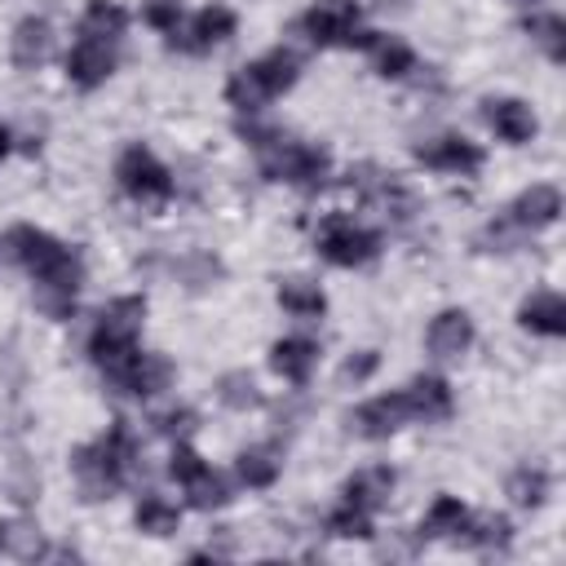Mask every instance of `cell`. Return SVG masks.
<instances>
[{
    "mask_svg": "<svg viewBox=\"0 0 566 566\" xmlns=\"http://www.w3.org/2000/svg\"><path fill=\"white\" fill-rule=\"evenodd\" d=\"M133 464H137V442H133L124 420H115L97 442L71 451V469H75L84 500H111L128 482Z\"/></svg>",
    "mask_w": 566,
    "mask_h": 566,
    "instance_id": "1",
    "label": "cell"
},
{
    "mask_svg": "<svg viewBox=\"0 0 566 566\" xmlns=\"http://www.w3.org/2000/svg\"><path fill=\"white\" fill-rule=\"evenodd\" d=\"M142 318H146V301L142 296H119L111 301L102 314H97V327L88 336V358L106 371L115 363H124L133 349H137V332H142Z\"/></svg>",
    "mask_w": 566,
    "mask_h": 566,
    "instance_id": "2",
    "label": "cell"
},
{
    "mask_svg": "<svg viewBox=\"0 0 566 566\" xmlns=\"http://www.w3.org/2000/svg\"><path fill=\"white\" fill-rule=\"evenodd\" d=\"M256 155H261V168H265L270 181H292V186H301V190H318L323 177H327V168H332V159H327L323 146L287 142V137L270 142V146L256 150Z\"/></svg>",
    "mask_w": 566,
    "mask_h": 566,
    "instance_id": "3",
    "label": "cell"
},
{
    "mask_svg": "<svg viewBox=\"0 0 566 566\" xmlns=\"http://www.w3.org/2000/svg\"><path fill=\"white\" fill-rule=\"evenodd\" d=\"M115 177H119V190L137 203H164L172 195V177L168 168L146 150V146H124L119 164H115Z\"/></svg>",
    "mask_w": 566,
    "mask_h": 566,
    "instance_id": "4",
    "label": "cell"
},
{
    "mask_svg": "<svg viewBox=\"0 0 566 566\" xmlns=\"http://www.w3.org/2000/svg\"><path fill=\"white\" fill-rule=\"evenodd\" d=\"M318 252H323V261L354 270V265H367V261L380 252V239H376V230L354 226L349 217L336 212V217H327L323 230H318Z\"/></svg>",
    "mask_w": 566,
    "mask_h": 566,
    "instance_id": "5",
    "label": "cell"
},
{
    "mask_svg": "<svg viewBox=\"0 0 566 566\" xmlns=\"http://www.w3.org/2000/svg\"><path fill=\"white\" fill-rule=\"evenodd\" d=\"M80 283H84V261L75 252H66L57 265L35 274V305H40V314L44 318H71Z\"/></svg>",
    "mask_w": 566,
    "mask_h": 566,
    "instance_id": "6",
    "label": "cell"
},
{
    "mask_svg": "<svg viewBox=\"0 0 566 566\" xmlns=\"http://www.w3.org/2000/svg\"><path fill=\"white\" fill-rule=\"evenodd\" d=\"M106 380H111L119 394L150 398V394L168 389V380H172V363H168L164 354H142V349H133L124 363L106 367Z\"/></svg>",
    "mask_w": 566,
    "mask_h": 566,
    "instance_id": "7",
    "label": "cell"
},
{
    "mask_svg": "<svg viewBox=\"0 0 566 566\" xmlns=\"http://www.w3.org/2000/svg\"><path fill=\"white\" fill-rule=\"evenodd\" d=\"M407 420H411V402H407V389H398V394H380V398L363 402V407L349 416V429H354L358 438L380 442V438L398 433Z\"/></svg>",
    "mask_w": 566,
    "mask_h": 566,
    "instance_id": "8",
    "label": "cell"
},
{
    "mask_svg": "<svg viewBox=\"0 0 566 566\" xmlns=\"http://www.w3.org/2000/svg\"><path fill=\"white\" fill-rule=\"evenodd\" d=\"M301 31L314 44H349L358 31V4L354 0H314L310 13L301 18Z\"/></svg>",
    "mask_w": 566,
    "mask_h": 566,
    "instance_id": "9",
    "label": "cell"
},
{
    "mask_svg": "<svg viewBox=\"0 0 566 566\" xmlns=\"http://www.w3.org/2000/svg\"><path fill=\"white\" fill-rule=\"evenodd\" d=\"M234 27H239V18H234L226 4H208V9H199V13H195L190 31H186V35H181V31H172V35H168V44H172V49H186V53H208V49L226 44V40L234 35Z\"/></svg>",
    "mask_w": 566,
    "mask_h": 566,
    "instance_id": "10",
    "label": "cell"
},
{
    "mask_svg": "<svg viewBox=\"0 0 566 566\" xmlns=\"http://www.w3.org/2000/svg\"><path fill=\"white\" fill-rule=\"evenodd\" d=\"M111 71H115V44H106V40L84 35V40L66 53V80H71L75 88H97V84L111 80Z\"/></svg>",
    "mask_w": 566,
    "mask_h": 566,
    "instance_id": "11",
    "label": "cell"
},
{
    "mask_svg": "<svg viewBox=\"0 0 566 566\" xmlns=\"http://www.w3.org/2000/svg\"><path fill=\"white\" fill-rule=\"evenodd\" d=\"M482 119H486V128H491L500 142H509V146L531 142L535 128H539L535 111H531L526 102H517V97H491V102H482Z\"/></svg>",
    "mask_w": 566,
    "mask_h": 566,
    "instance_id": "12",
    "label": "cell"
},
{
    "mask_svg": "<svg viewBox=\"0 0 566 566\" xmlns=\"http://www.w3.org/2000/svg\"><path fill=\"white\" fill-rule=\"evenodd\" d=\"M416 159H420L424 168L460 172V177H469V172L482 168V150H478L473 142H464V137H433V142H420V146H416Z\"/></svg>",
    "mask_w": 566,
    "mask_h": 566,
    "instance_id": "13",
    "label": "cell"
},
{
    "mask_svg": "<svg viewBox=\"0 0 566 566\" xmlns=\"http://www.w3.org/2000/svg\"><path fill=\"white\" fill-rule=\"evenodd\" d=\"M349 186L367 199V203H376V208H385V217H407L411 212V199H407V190L394 181V172H380V168H371V164H363V168H354L349 172Z\"/></svg>",
    "mask_w": 566,
    "mask_h": 566,
    "instance_id": "14",
    "label": "cell"
},
{
    "mask_svg": "<svg viewBox=\"0 0 566 566\" xmlns=\"http://www.w3.org/2000/svg\"><path fill=\"white\" fill-rule=\"evenodd\" d=\"M424 345L433 358H460L469 345H473V318L464 310H442L429 332H424Z\"/></svg>",
    "mask_w": 566,
    "mask_h": 566,
    "instance_id": "15",
    "label": "cell"
},
{
    "mask_svg": "<svg viewBox=\"0 0 566 566\" xmlns=\"http://www.w3.org/2000/svg\"><path fill=\"white\" fill-rule=\"evenodd\" d=\"M557 212H562V190L548 186V181L522 190V195L513 199V208H509V217H513L522 230H544V226L557 221Z\"/></svg>",
    "mask_w": 566,
    "mask_h": 566,
    "instance_id": "16",
    "label": "cell"
},
{
    "mask_svg": "<svg viewBox=\"0 0 566 566\" xmlns=\"http://www.w3.org/2000/svg\"><path fill=\"white\" fill-rule=\"evenodd\" d=\"M394 482H398V478H394L389 464H367V469H358V473L345 482V500L358 504V509H367V513H376V509L389 504Z\"/></svg>",
    "mask_w": 566,
    "mask_h": 566,
    "instance_id": "17",
    "label": "cell"
},
{
    "mask_svg": "<svg viewBox=\"0 0 566 566\" xmlns=\"http://www.w3.org/2000/svg\"><path fill=\"white\" fill-rule=\"evenodd\" d=\"M53 49V31L44 18H22L13 27V40H9V53H13V66L18 71H35Z\"/></svg>",
    "mask_w": 566,
    "mask_h": 566,
    "instance_id": "18",
    "label": "cell"
},
{
    "mask_svg": "<svg viewBox=\"0 0 566 566\" xmlns=\"http://www.w3.org/2000/svg\"><path fill=\"white\" fill-rule=\"evenodd\" d=\"M314 363H318V345L305 340V336H283V340H274V349H270V367H274L283 380H292V385H305L310 371H314Z\"/></svg>",
    "mask_w": 566,
    "mask_h": 566,
    "instance_id": "19",
    "label": "cell"
},
{
    "mask_svg": "<svg viewBox=\"0 0 566 566\" xmlns=\"http://www.w3.org/2000/svg\"><path fill=\"white\" fill-rule=\"evenodd\" d=\"M517 323L535 336H562L566 332V301L557 292H535V296L522 301Z\"/></svg>",
    "mask_w": 566,
    "mask_h": 566,
    "instance_id": "20",
    "label": "cell"
},
{
    "mask_svg": "<svg viewBox=\"0 0 566 566\" xmlns=\"http://www.w3.org/2000/svg\"><path fill=\"white\" fill-rule=\"evenodd\" d=\"M407 402H411V416L416 420H447L451 416V385L442 376H416L411 389H407Z\"/></svg>",
    "mask_w": 566,
    "mask_h": 566,
    "instance_id": "21",
    "label": "cell"
},
{
    "mask_svg": "<svg viewBox=\"0 0 566 566\" xmlns=\"http://www.w3.org/2000/svg\"><path fill=\"white\" fill-rule=\"evenodd\" d=\"M469 526V509L455 500V495H438L420 522V535L424 539H460V531Z\"/></svg>",
    "mask_w": 566,
    "mask_h": 566,
    "instance_id": "22",
    "label": "cell"
},
{
    "mask_svg": "<svg viewBox=\"0 0 566 566\" xmlns=\"http://www.w3.org/2000/svg\"><path fill=\"white\" fill-rule=\"evenodd\" d=\"M509 539H513L509 517H500V513H482V517H469V526L460 531L455 544H469V548H482V553H495V548L504 553Z\"/></svg>",
    "mask_w": 566,
    "mask_h": 566,
    "instance_id": "23",
    "label": "cell"
},
{
    "mask_svg": "<svg viewBox=\"0 0 566 566\" xmlns=\"http://www.w3.org/2000/svg\"><path fill=\"white\" fill-rule=\"evenodd\" d=\"M226 102H230L234 111H243V115H252V111H261V106L270 102V88H265L256 62H252V66H239V71L230 75V84H226Z\"/></svg>",
    "mask_w": 566,
    "mask_h": 566,
    "instance_id": "24",
    "label": "cell"
},
{
    "mask_svg": "<svg viewBox=\"0 0 566 566\" xmlns=\"http://www.w3.org/2000/svg\"><path fill=\"white\" fill-rule=\"evenodd\" d=\"M279 305H283L287 314H296V318H318V314L327 310V296H323V287L310 283V279H283V283H279Z\"/></svg>",
    "mask_w": 566,
    "mask_h": 566,
    "instance_id": "25",
    "label": "cell"
},
{
    "mask_svg": "<svg viewBox=\"0 0 566 566\" xmlns=\"http://www.w3.org/2000/svg\"><path fill=\"white\" fill-rule=\"evenodd\" d=\"M124 27H128V13L115 0H88V9H84V35L115 44L124 35Z\"/></svg>",
    "mask_w": 566,
    "mask_h": 566,
    "instance_id": "26",
    "label": "cell"
},
{
    "mask_svg": "<svg viewBox=\"0 0 566 566\" xmlns=\"http://www.w3.org/2000/svg\"><path fill=\"white\" fill-rule=\"evenodd\" d=\"M526 35H531V44H539V53L548 62L566 57V22L557 13H531L526 18Z\"/></svg>",
    "mask_w": 566,
    "mask_h": 566,
    "instance_id": "27",
    "label": "cell"
},
{
    "mask_svg": "<svg viewBox=\"0 0 566 566\" xmlns=\"http://www.w3.org/2000/svg\"><path fill=\"white\" fill-rule=\"evenodd\" d=\"M256 71H261L270 97H279V93H287V88L296 84V75H301V57H296L292 49H270V53L256 62Z\"/></svg>",
    "mask_w": 566,
    "mask_h": 566,
    "instance_id": "28",
    "label": "cell"
},
{
    "mask_svg": "<svg viewBox=\"0 0 566 566\" xmlns=\"http://www.w3.org/2000/svg\"><path fill=\"white\" fill-rule=\"evenodd\" d=\"M239 478H243V486H252V491H261V486H274V478H279V469H283V460H279V451L274 447H252V451H243L239 455Z\"/></svg>",
    "mask_w": 566,
    "mask_h": 566,
    "instance_id": "29",
    "label": "cell"
},
{
    "mask_svg": "<svg viewBox=\"0 0 566 566\" xmlns=\"http://www.w3.org/2000/svg\"><path fill=\"white\" fill-rule=\"evenodd\" d=\"M371 57H376V75H385V80H402V75H411V66H416V53H411L398 35H376Z\"/></svg>",
    "mask_w": 566,
    "mask_h": 566,
    "instance_id": "30",
    "label": "cell"
},
{
    "mask_svg": "<svg viewBox=\"0 0 566 566\" xmlns=\"http://www.w3.org/2000/svg\"><path fill=\"white\" fill-rule=\"evenodd\" d=\"M544 495H548V473L539 464H522V469L509 473V500L517 509H539Z\"/></svg>",
    "mask_w": 566,
    "mask_h": 566,
    "instance_id": "31",
    "label": "cell"
},
{
    "mask_svg": "<svg viewBox=\"0 0 566 566\" xmlns=\"http://www.w3.org/2000/svg\"><path fill=\"white\" fill-rule=\"evenodd\" d=\"M133 522H137V531H146V535H172L177 522H181V513H177L164 495H146V500H137Z\"/></svg>",
    "mask_w": 566,
    "mask_h": 566,
    "instance_id": "32",
    "label": "cell"
},
{
    "mask_svg": "<svg viewBox=\"0 0 566 566\" xmlns=\"http://www.w3.org/2000/svg\"><path fill=\"white\" fill-rule=\"evenodd\" d=\"M217 398H221L230 411H252V407H261V389H256V380H252L248 371H226V376L217 380Z\"/></svg>",
    "mask_w": 566,
    "mask_h": 566,
    "instance_id": "33",
    "label": "cell"
},
{
    "mask_svg": "<svg viewBox=\"0 0 566 566\" xmlns=\"http://www.w3.org/2000/svg\"><path fill=\"white\" fill-rule=\"evenodd\" d=\"M327 531H332L336 539H371V513L345 500L340 509L327 513Z\"/></svg>",
    "mask_w": 566,
    "mask_h": 566,
    "instance_id": "34",
    "label": "cell"
},
{
    "mask_svg": "<svg viewBox=\"0 0 566 566\" xmlns=\"http://www.w3.org/2000/svg\"><path fill=\"white\" fill-rule=\"evenodd\" d=\"M186 495H190V504H195V509H221V504L230 500V491H226L221 473H212V469H203L199 478H190V482H186Z\"/></svg>",
    "mask_w": 566,
    "mask_h": 566,
    "instance_id": "35",
    "label": "cell"
},
{
    "mask_svg": "<svg viewBox=\"0 0 566 566\" xmlns=\"http://www.w3.org/2000/svg\"><path fill=\"white\" fill-rule=\"evenodd\" d=\"M177 270H181L186 287H208V283L221 279V261H217L212 252H190V256L177 261Z\"/></svg>",
    "mask_w": 566,
    "mask_h": 566,
    "instance_id": "36",
    "label": "cell"
},
{
    "mask_svg": "<svg viewBox=\"0 0 566 566\" xmlns=\"http://www.w3.org/2000/svg\"><path fill=\"white\" fill-rule=\"evenodd\" d=\"M142 22L155 27V31H164V35H172L177 22H181V0H146L142 4Z\"/></svg>",
    "mask_w": 566,
    "mask_h": 566,
    "instance_id": "37",
    "label": "cell"
},
{
    "mask_svg": "<svg viewBox=\"0 0 566 566\" xmlns=\"http://www.w3.org/2000/svg\"><path fill=\"white\" fill-rule=\"evenodd\" d=\"M203 469H208V464H203L186 442H177V447H172V455H168V478H177V482L186 486V482H190V478H199Z\"/></svg>",
    "mask_w": 566,
    "mask_h": 566,
    "instance_id": "38",
    "label": "cell"
},
{
    "mask_svg": "<svg viewBox=\"0 0 566 566\" xmlns=\"http://www.w3.org/2000/svg\"><path fill=\"white\" fill-rule=\"evenodd\" d=\"M150 424H155V433H164V438H181V433L195 429V411H190V407H168V411H159Z\"/></svg>",
    "mask_w": 566,
    "mask_h": 566,
    "instance_id": "39",
    "label": "cell"
},
{
    "mask_svg": "<svg viewBox=\"0 0 566 566\" xmlns=\"http://www.w3.org/2000/svg\"><path fill=\"white\" fill-rule=\"evenodd\" d=\"M376 367H380V354H376V349H363V354L345 358V367H340V385H363Z\"/></svg>",
    "mask_w": 566,
    "mask_h": 566,
    "instance_id": "40",
    "label": "cell"
},
{
    "mask_svg": "<svg viewBox=\"0 0 566 566\" xmlns=\"http://www.w3.org/2000/svg\"><path fill=\"white\" fill-rule=\"evenodd\" d=\"M4 544H13V553H18V557H27V562L44 553V544H40V535H35V531H4Z\"/></svg>",
    "mask_w": 566,
    "mask_h": 566,
    "instance_id": "41",
    "label": "cell"
},
{
    "mask_svg": "<svg viewBox=\"0 0 566 566\" xmlns=\"http://www.w3.org/2000/svg\"><path fill=\"white\" fill-rule=\"evenodd\" d=\"M9 142H13V137H9V128H4V124H0V159H4V155H9Z\"/></svg>",
    "mask_w": 566,
    "mask_h": 566,
    "instance_id": "42",
    "label": "cell"
},
{
    "mask_svg": "<svg viewBox=\"0 0 566 566\" xmlns=\"http://www.w3.org/2000/svg\"><path fill=\"white\" fill-rule=\"evenodd\" d=\"M513 4H526V9H535V4H539V0H513Z\"/></svg>",
    "mask_w": 566,
    "mask_h": 566,
    "instance_id": "43",
    "label": "cell"
},
{
    "mask_svg": "<svg viewBox=\"0 0 566 566\" xmlns=\"http://www.w3.org/2000/svg\"><path fill=\"white\" fill-rule=\"evenodd\" d=\"M0 548H4V526H0Z\"/></svg>",
    "mask_w": 566,
    "mask_h": 566,
    "instance_id": "44",
    "label": "cell"
}]
</instances>
